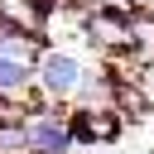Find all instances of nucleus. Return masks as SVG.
Returning <instances> with one entry per match:
<instances>
[{"label":"nucleus","mask_w":154,"mask_h":154,"mask_svg":"<svg viewBox=\"0 0 154 154\" xmlns=\"http://www.w3.org/2000/svg\"><path fill=\"white\" fill-rule=\"evenodd\" d=\"M77 77H82V67H77V58H67V53H53V58L43 63V87H48V91H72Z\"/></svg>","instance_id":"f257e3e1"},{"label":"nucleus","mask_w":154,"mask_h":154,"mask_svg":"<svg viewBox=\"0 0 154 154\" xmlns=\"http://www.w3.org/2000/svg\"><path fill=\"white\" fill-rule=\"evenodd\" d=\"M29 140H34L38 149H48V154L67 149V130H63V125H53V120H38V125L29 130Z\"/></svg>","instance_id":"f03ea898"},{"label":"nucleus","mask_w":154,"mask_h":154,"mask_svg":"<svg viewBox=\"0 0 154 154\" xmlns=\"http://www.w3.org/2000/svg\"><path fill=\"white\" fill-rule=\"evenodd\" d=\"M19 82H24V67L10 63V58H0V87H19Z\"/></svg>","instance_id":"7ed1b4c3"}]
</instances>
